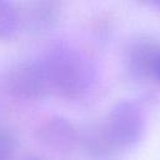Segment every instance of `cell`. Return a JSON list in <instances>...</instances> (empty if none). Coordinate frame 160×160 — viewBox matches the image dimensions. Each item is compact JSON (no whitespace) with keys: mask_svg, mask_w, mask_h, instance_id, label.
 Masks as SVG:
<instances>
[{"mask_svg":"<svg viewBox=\"0 0 160 160\" xmlns=\"http://www.w3.org/2000/svg\"><path fill=\"white\" fill-rule=\"evenodd\" d=\"M50 91L68 99L78 100L90 90L94 70L89 60L68 44L51 46L40 60Z\"/></svg>","mask_w":160,"mask_h":160,"instance_id":"cell-1","label":"cell"},{"mask_svg":"<svg viewBox=\"0 0 160 160\" xmlns=\"http://www.w3.org/2000/svg\"><path fill=\"white\" fill-rule=\"evenodd\" d=\"M100 129L111 151L129 149L142 136L145 129L142 108L136 101L121 100L109 111Z\"/></svg>","mask_w":160,"mask_h":160,"instance_id":"cell-2","label":"cell"},{"mask_svg":"<svg viewBox=\"0 0 160 160\" xmlns=\"http://www.w3.org/2000/svg\"><path fill=\"white\" fill-rule=\"evenodd\" d=\"M4 86L9 95L20 100H39L50 91L41 61L14 65L5 75Z\"/></svg>","mask_w":160,"mask_h":160,"instance_id":"cell-3","label":"cell"},{"mask_svg":"<svg viewBox=\"0 0 160 160\" xmlns=\"http://www.w3.org/2000/svg\"><path fill=\"white\" fill-rule=\"evenodd\" d=\"M39 138L50 149L69 151L76 145L79 134L76 128L68 119L62 116H51L40 126Z\"/></svg>","mask_w":160,"mask_h":160,"instance_id":"cell-4","label":"cell"},{"mask_svg":"<svg viewBox=\"0 0 160 160\" xmlns=\"http://www.w3.org/2000/svg\"><path fill=\"white\" fill-rule=\"evenodd\" d=\"M160 52V45L151 41H136L134 42L126 55V62L129 70L139 78L152 76L156 58Z\"/></svg>","mask_w":160,"mask_h":160,"instance_id":"cell-5","label":"cell"},{"mask_svg":"<svg viewBox=\"0 0 160 160\" xmlns=\"http://www.w3.org/2000/svg\"><path fill=\"white\" fill-rule=\"evenodd\" d=\"M58 6L54 2L40 1L30 4L25 20L35 30H45L54 25L58 19Z\"/></svg>","mask_w":160,"mask_h":160,"instance_id":"cell-6","label":"cell"},{"mask_svg":"<svg viewBox=\"0 0 160 160\" xmlns=\"http://www.w3.org/2000/svg\"><path fill=\"white\" fill-rule=\"evenodd\" d=\"M20 15L12 4L0 0V39L11 38L19 29Z\"/></svg>","mask_w":160,"mask_h":160,"instance_id":"cell-7","label":"cell"},{"mask_svg":"<svg viewBox=\"0 0 160 160\" xmlns=\"http://www.w3.org/2000/svg\"><path fill=\"white\" fill-rule=\"evenodd\" d=\"M16 142L10 131L0 128V160H14Z\"/></svg>","mask_w":160,"mask_h":160,"instance_id":"cell-8","label":"cell"},{"mask_svg":"<svg viewBox=\"0 0 160 160\" xmlns=\"http://www.w3.org/2000/svg\"><path fill=\"white\" fill-rule=\"evenodd\" d=\"M152 78H155V79L160 82V52H159V55H158V58H156V61H155Z\"/></svg>","mask_w":160,"mask_h":160,"instance_id":"cell-9","label":"cell"},{"mask_svg":"<svg viewBox=\"0 0 160 160\" xmlns=\"http://www.w3.org/2000/svg\"><path fill=\"white\" fill-rule=\"evenodd\" d=\"M152 5H154V6H159V8H160V0H159V1H154V2H152Z\"/></svg>","mask_w":160,"mask_h":160,"instance_id":"cell-10","label":"cell"},{"mask_svg":"<svg viewBox=\"0 0 160 160\" xmlns=\"http://www.w3.org/2000/svg\"><path fill=\"white\" fill-rule=\"evenodd\" d=\"M31 160H42V159H31Z\"/></svg>","mask_w":160,"mask_h":160,"instance_id":"cell-11","label":"cell"}]
</instances>
